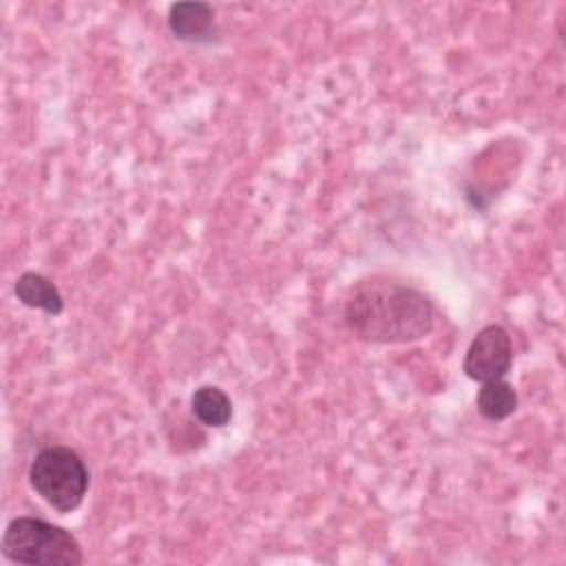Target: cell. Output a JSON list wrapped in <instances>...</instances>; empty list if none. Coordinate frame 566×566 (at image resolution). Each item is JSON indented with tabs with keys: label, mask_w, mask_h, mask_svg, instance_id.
<instances>
[{
	"label": "cell",
	"mask_w": 566,
	"mask_h": 566,
	"mask_svg": "<svg viewBox=\"0 0 566 566\" xmlns=\"http://www.w3.org/2000/svg\"><path fill=\"white\" fill-rule=\"evenodd\" d=\"M29 482L57 513H71L88 491V469L71 447L53 444L35 453L29 467Z\"/></svg>",
	"instance_id": "3957f363"
},
{
	"label": "cell",
	"mask_w": 566,
	"mask_h": 566,
	"mask_svg": "<svg viewBox=\"0 0 566 566\" xmlns=\"http://www.w3.org/2000/svg\"><path fill=\"white\" fill-rule=\"evenodd\" d=\"M7 559L29 566H80L84 562L80 542L62 526L40 517H15L2 535Z\"/></svg>",
	"instance_id": "7a4b0ae2"
},
{
	"label": "cell",
	"mask_w": 566,
	"mask_h": 566,
	"mask_svg": "<svg viewBox=\"0 0 566 566\" xmlns=\"http://www.w3.org/2000/svg\"><path fill=\"white\" fill-rule=\"evenodd\" d=\"M475 407L486 420H504L517 409V394L504 378L482 382L475 396Z\"/></svg>",
	"instance_id": "ba28073f"
},
{
	"label": "cell",
	"mask_w": 566,
	"mask_h": 566,
	"mask_svg": "<svg viewBox=\"0 0 566 566\" xmlns=\"http://www.w3.org/2000/svg\"><path fill=\"white\" fill-rule=\"evenodd\" d=\"M195 418L206 427H226L232 418V402L228 394L214 385H203L190 396Z\"/></svg>",
	"instance_id": "52a82bcc"
},
{
	"label": "cell",
	"mask_w": 566,
	"mask_h": 566,
	"mask_svg": "<svg viewBox=\"0 0 566 566\" xmlns=\"http://www.w3.org/2000/svg\"><path fill=\"white\" fill-rule=\"evenodd\" d=\"M513 363V347L511 336L502 325H486L482 327L462 360V371L475 382L500 380L509 374Z\"/></svg>",
	"instance_id": "277c9868"
},
{
	"label": "cell",
	"mask_w": 566,
	"mask_h": 566,
	"mask_svg": "<svg viewBox=\"0 0 566 566\" xmlns=\"http://www.w3.org/2000/svg\"><path fill=\"white\" fill-rule=\"evenodd\" d=\"M343 321L365 343H413L433 329V305L407 283L389 276H369L349 290Z\"/></svg>",
	"instance_id": "6da1fadb"
},
{
	"label": "cell",
	"mask_w": 566,
	"mask_h": 566,
	"mask_svg": "<svg viewBox=\"0 0 566 566\" xmlns=\"http://www.w3.org/2000/svg\"><path fill=\"white\" fill-rule=\"evenodd\" d=\"M13 292L22 305L42 310L51 316H57L64 310L60 290L53 285V281H49L46 276H42L38 272L20 274L13 285Z\"/></svg>",
	"instance_id": "8992f818"
},
{
	"label": "cell",
	"mask_w": 566,
	"mask_h": 566,
	"mask_svg": "<svg viewBox=\"0 0 566 566\" xmlns=\"http://www.w3.org/2000/svg\"><path fill=\"white\" fill-rule=\"evenodd\" d=\"M212 18L208 2H175L168 9V29L177 40L195 42L210 33Z\"/></svg>",
	"instance_id": "5b68a950"
}]
</instances>
